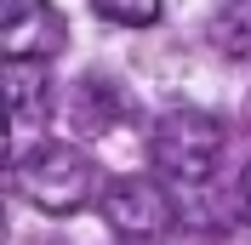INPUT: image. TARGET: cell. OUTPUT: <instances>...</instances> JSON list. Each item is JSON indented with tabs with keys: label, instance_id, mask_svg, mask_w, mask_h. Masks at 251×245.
Returning a JSON list of instances; mask_svg holds the SVG:
<instances>
[{
	"label": "cell",
	"instance_id": "cell-6",
	"mask_svg": "<svg viewBox=\"0 0 251 245\" xmlns=\"http://www.w3.org/2000/svg\"><path fill=\"white\" fill-rule=\"evenodd\" d=\"M211 46L228 57H251V0H223L211 12Z\"/></svg>",
	"mask_w": 251,
	"mask_h": 245
},
{
	"label": "cell",
	"instance_id": "cell-5",
	"mask_svg": "<svg viewBox=\"0 0 251 245\" xmlns=\"http://www.w3.org/2000/svg\"><path fill=\"white\" fill-rule=\"evenodd\" d=\"M6 120L17 125H40L51 114V74H46V63L40 57H6Z\"/></svg>",
	"mask_w": 251,
	"mask_h": 245
},
{
	"label": "cell",
	"instance_id": "cell-8",
	"mask_svg": "<svg viewBox=\"0 0 251 245\" xmlns=\"http://www.w3.org/2000/svg\"><path fill=\"white\" fill-rule=\"evenodd\" d=\"M240 217L251 222V166H246V177H240Z\"/></svg>",
	"mask_w": 251,
	"mask_h": 245
},
{
	"label": "cell",
	"instance_id": "cell-2",
	"mask_svg": "<svg viewBox=\"0 0 251 245\" xmlns=\"http://www.w3.org/2000/svg\"><path fill=\"white\" fill-rule=\"evenodd\" d=\"M149 160H154V171H166L177 183H205L223 160V125L211 114H194V108H172L149 131Z\"/></svg>",
	"mask_w": 251,
	"mask_h": 245
},
{
	"label": "cell",
	"instance_id": "cell-1",
	"mask_svg": "<svg viewBox=\"0 0 251 245\" xmlns=\"http://www.w3.org/2000/svg\"><path fill=\"white\" fill-rule=\"evenodd\" d=\"M92 188H97L92 160L80 148H69V143H40V148H29L17 160V194L29 205H40V211H51V217L80 211L92 199Z\"/></svg>",
	"mask_w": 251,
	"mask_h": 245
},
{
	"label": "cell",
	"instance_id": "cell-4",
	"mask_svg": "<svg viewBox=\"0 0 251 245\" xmlns=\"http://www.w3.org/2000/svg\"><path fill=\"white\" fill-rule=\"evenodd\" d=\"M63 12L51 0H0V46L6 57H51L63 46Z\"/></svg>",
	"mask_w": 251,
	"mask_h": 245
},
{
	"label": "cell",
	"instance_id": "cell-7",
	"mask_svg": "<svg viewBox=\"0 0 251 245\" xmlns=\"http://www.w3.org/2000/svg\"><path fill=\"white\" fill-rule=\"evenodd\" d=\"M97 17H109V23H126V29H149V23H160V12H166V0H92Z\"/></svg>",
	"mask_w": 251,
	"mask_h": 245
},
{
	"label": "cell",
	"instance_id": "cell-3",
	"mask_svg": "<svg viewBox=\"0 0 251 245\" xmlns=\"http://www.w3.org/2000/svg\"><path fill=\"white\" fill-rule=\"evenodd\" d=\"M103 222H109L120 240H154V234L172 228V194L154 183V177H114L109 188H103Z\"/></svg>",
	"mask_w": 251,
	"mask_h": 245
}]
</instances>
